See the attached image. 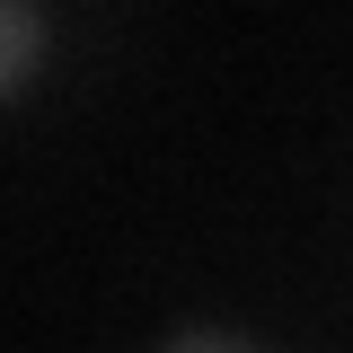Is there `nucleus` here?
<instances>
[{
	"mask_svg": "<svg viewBox=\"0 0 353 353\" xmlns=\"http://www.w3.org/2000/svg\"><path fill=\"white\" fill-rule=\"evenodd\" d=\"M27 62H36V9L27 0H0V97L27 80Z\"/></svg>",
	"mask_w": 353,
	"mask_h": 353,
	"instance_id": "1",
	"label": "nucleus"
}]
</instances>
